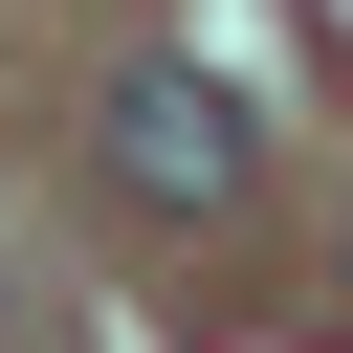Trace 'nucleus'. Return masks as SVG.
<instances>
[{"mask_svg": "<svg viewBox=\"0 0 353 353\" xmlns=\"http://www.w3.org/2000/svg\"><path fill=\"white\" fill-rule=\"evenodd\" d=\"M110 199L132 221H221L243 199V88L221 66H132L110 88Z\"/></svg>", "mask_w": 353, "mask_h": 353, "instance_id": "obj_1", "label": "nucleus"}, {"mask_svg": "<svg viewBox=\"0 0 353 353\" xmlns=\"http://www.w3.org/2000/svg\"><path fill=\"white\" fill-rule=\"evenodd\" d=\"M0 353H22V265H0Z\"/></svg>", "mask_w": 353, "mask_h": 353, "instance_id": "obj_2", "label": "nucleus"}]
</instances>
